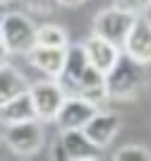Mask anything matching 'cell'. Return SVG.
Masks as SVG:
<instances>
[{
  "instance_id": "obj_1",
  "label": "cell",
  "mask_w": 151,
  "mask_h": 161,
  "mask_svg": "<svg viewBox=\"0 0 151 161\" xmlns=\"http://www.w3.org/2000/svg\"><path fill=\"white\" fill-rule=\"evenodd\" d=\"M144 67L146 65H142L134 58H130L125 51H120L118 60L113 63V67L103 75L108 96H113V99H132L142 89V84L146 80Z\"/></svg>"
},
{
  "instance_id": "obj_13",
  "label": "cell",
  "mask_w": 151,
  "mask_h": 161,
  "mask_svg": "<svg viewBox=\"0 0 151 161\" xmlns=\"http://www.w3.org/2000/svg\"><path fill=\"white\" fill-rule=\"evenodd\" d=\"M0 120L5 123V125H12V123H24V120H39L29 89H26V92H22V94H17L14 99H10L5 106H0Z\"/></svg>"
},
{
  "instance_id": "obj_11",
  "label": "cell",
  "mask_w": 151,
  "mask_h": 161,
  "mask_svg": "<svg viewBox=\"0 0 151 161\" xmlns=\"http://www.w3.org/2000/svg\"><path fill=\"white\" fill-rule=\"evenodd\" d=\"M82 48H84V53H86L89 65L96 67V70L103 72V75L113 67V63L118 60V55H120L118 46H113L111 41L101 39V36H96V34H91V36L82 43Z\"/></svg>"
},
{
  "instance_id": "obj_16",
  "label": "cell",
  "mask_w": 151,
  "mask_h": 161,
  "mask_svg": "<svg viewBox=\"0 0 151 161\" xmlns=\"http://www.w3.org/2000/svg\"><path fill=\"white\" fill-rule=\"evenodd\" d=\"M36 43L39 46L65 48L67 46V31L60 24H41V27H36Z\"/></svg>"
},
{
  "instance_id": "obj_8",
  "label": "cell",
  "mask_w": 151,
  "mask_h": 161,
  "mask_svg": "<svg viewBox=\"0 0 151 161\" xmlns=\"http://www.w3.org/2000/svg\"><path fill=\"white\" fill-rule=\"evenodd\" d=\"M58 142H60V147H62V152H65L67 161L101 159V149L84 135V130H62Z\"/></svg>"
},
{
  "instance_id": "obj_2",
  "label": "cell",
  "mask_w": 151,
  "mask_h": 161,
  "mask_svg": "<svg viewBox=\"0 0 151 161\" xmlns=\"http://www.w3.org/2000/svg\"><path fill=\"white\" fill-rule=\"evenodd\" d=\"M0 31L10 53L26 55L36 46V24L22 12H0Z\"/></svg>"
},
{
  "instance_id": "obj_10",
  "label": "cell",
  "mask_w": 151,
  "mask_h": 161,
  "mask_svg": "<svg viewBox=\"0 0 151 161\" xmlns=\"http://www.w3.org/2000/svg\"><path fill=\"white\" fill-rule=\"evenodd\" d=\"M89 67V60H86V53L82 46H67L65 51V63H62V72L55 77L62 92H70L74 94V87H77L79 77L84 75V70Z\"/></svg>"
},
{
  "instance_id": "obj_7",
  "label": "cell",
  "mask_w": 151,
  "mask_h": 161,
  "mask_svg": "<svg viewBox=\"0 0 151 161\" xmlns=\"http://www.w3.org/2000/svg\"><path fill=\"white\" fill-rule=\"evenodd\" d=\"M29 94H31L34 108H36V115L41 123H51L65 99V92L60 89L58 82H39L29 89Z\"/></svg>"
},
{
  "instance_id": "obj_18",
  "label": "cell",
  "mask_w": 151,
  "mask_h": 161,
  "mask_svg": "<svg viewBox=\"0 0 151 161\" xmlns=\"http://www.w3.org/2000/svg\"><path fill=\"white\" fill-rule=\"evenodd\" d=\"M22 5L36 14H51V12H55V7L60 3L58 0H22Z\"/></svg>"
},
{
  "instance_id": "obj_4",
  "label": "cell",
  "mask_w": 151,
  "mask_h": 161,
  "mask_svg": "<svg viewBox=\"0 0 151 161\" xmlns=\"http://www.w3.org/2000/svg\"><path fill=\"white\" fill-rule=\"evenodd\" d=\"M134 17L137 14L127 12V10H120V7L103 10V12H99L94 17V34L105 41H111L113 46H118L122 51V43L127 39V31H130Z\"/></svg>"
},
{
  "instance_id": "obj_21",
  "label": "cell",
  "mask_w": 151,
  "mask_h": 161,
  "mask_svg": "<svg viewBox=\"0 0 151 161\" xmlns=\"http://www.w3.org/2000/svg\"><path fill=\"white\" fill-rule=\"evenodd\" d=\"M60 5H65V7H79V5H84L86 0H58Z\"/></svg>"
},
{
  "instance_id": "obj_9",
  "label": "cell",
  "mask_w": 151,
  "mask_h": 161,
  "mask_svg": "<svg viewBox=\"0 0 151 161\" xmlns=\"http://www.w3.org/2000/svg\"><path fill=\"white\" fill-rule=\"evenodd\" d=\"M82 130H84V135L94 142V144H96V147L103 149V147H108V144L113 142V137L118 135V130H120V118H118L115 113H103V111H96Z\"/></svg>"
},
{
  "instance_id": "obj_17",
  "label": "cell",
  "mask_w": 151,
  "mask_h": 161,
  "mask_svg": "<svg viewBox=\"0 0 151 161\" xmlns=\"http://www.w3.org/2000/svg\"><path fill=\"white\" fill-rule=\"evenodd\" d=\"M115 161H151V152L144 149L142 144H127V147H120L115 154Z\"/></svg>"
},
{
  "instance_id": "obj_19",
  "label": "cell",
  "mask_w": 151,
  "mask_h": 161,
  "mask_svg": "<svg viewBox=\"0 0 151 161\" xmlns=\"http://www.w3.org/2000/svg\"><path fill=\"white\" fill-rule=\"evenodd\" d=\"M113 7L127 10V12H132V14H142L144 10L151 7V0H113Z\"/></svg>"
},
{
  "instance_id": "obj_22",
  "label": "cell",
  "mask_w": 151,
  "mask_h": 161,
  "mask_svg": "<svg viewBox=\"0 0 151 161\" xmlns=\"http://www.w3.org/2000/svg\"><path fill=\"white\" fill-rule=\"evenodd\" d=\"M3 3H10V0H0V5H3Z\"/></svg>"
},
{
  "instance_id": "obj_20",
  "label": "cell",
  "mask_w": 151,
  "mask_h": 161,
  "mask_svg": "<svg viewBox=\"0 0 151 161\" xmlns=\"http://www.w3.org/2000/svg\"><path fill=\"white\" fill-rule=\"evenodd\" d=\"M7 55H10V51H7L5 39H3V31H0V65H5V63H7Z\"/></svg>"
},
{
  "instance_id": "obj_15",
  "label": "cell",
  "mask_w": 151,
  "mask_h": 161,
  "mask_svg": "<svg viewBox=\"0 0 151 161\" xmlns=\"http://www.w3.org/2000/svg\"><path fill=\"white\" fill-rule=\"evenodd\" d=\"M26 92V80L24 75L12 65H0V106H5L10 99H14L17 94Z\"/></svg>"
},
{
  "instance_id": "obj_12",
  "label": "cell",
  "mask_w": 151,
  "mask_h": 161,
  "mask_svg": "<svg viewBox=\"0 0 151 161\" xmlns=\"http://www.w3.org/2000/svg\"><path fill=\"white\" fill-rule=\"evenodd\" d=\"M65 48H53V46H36L26 53V58H29V63H31L36 70H41V72H46L48 77H58L60 72H62V63H65Z\"/></svg>"
},
{
  "instance_id": "obj_3",
  "label": "cell",
  "mask_w": 151,
  "mask_h": 161,
  "mask_svg": "<svg viewBox=\"0 0 151 161\" xmlns=\"http://www.w3.org/2000/svg\"><path fill=\"white\" fill-rule=\"evenodd\" d=\"M43 140H46V130H43L41 120L12 123L5 130V142L19 156H34L43 147Z\"/></svg>"
},
{
  "instance_id": "obj_14",
  "label": "cell",
  "mask_w": 151,
  "mask_h": 161,
  "mask_svg": "<svg viewBox=\"0 0 151 161\" xmlns=\"http://www.w3.org/2000/svg\"><path fill=\"white\" fill-rule=\"evenodd\" d=\"M74 94H77V96H84V99L94 101V103L99 106L101 101L108 96V92H105V77H103V72H99L96 67L89 65V67L84 70V75L79 77L77 87H74Z\"/></svg>"
},
{
  "instance_id": "obj_5",
  "label": "cell",
  "mask_w": 151,
  "mask_h": 161,
  "mask_svg": "<svg viewBox=\"0 0 151 161\" xmlns=\"http://www.w3.org/2000/svg\"><path fill=\"white\" fill-rule=\"evenodd\" d=\"M96 111H99V106L94 101L84 99V96H77V94H70L62 99V106L55 113L53 123L60 128V132L62 130H82Z\"/></svg>"
},
{
  "instance_id": "obj_6",
  "label": "cell",
  "mask_w": 151,
  "mask_h": 161,
  "mask_svg": "<svg viewBox=\"0 0 151 161\" xmlns=\"http://www.w3.org/2000/svg\"><path fill=\"white\" fill-rule=\"evenodd\" d=\"M122 51L142 65H151V19L149 17H144V14L134 17L130 31H127V39L122 43Z\"/></svg>"
}]
</instances>
